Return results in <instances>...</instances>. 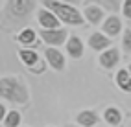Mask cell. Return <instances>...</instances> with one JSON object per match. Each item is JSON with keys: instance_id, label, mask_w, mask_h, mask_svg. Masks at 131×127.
<instances>
[{"instance_id": "obj_1", "label": "cell", "mask_w": 131, "mask_h": 127, "mask_svg": "<svg viewBox=\"0 0 131 127\" xmlns=\"http://www.w3.org/2000/svg\"><path fill=\"white\" fill-rule=\"evenodd\" d=\"M37 4L33 0H9L4 4V22L9 26H24L31 19Z\"/></svg>"}, {"instance_id": "obj_3", "label": "cell", "mask_w": 131, "mask_h": 127, "mask_svg": "<svg viewBox=\"0 0 131 127\" xmlns=\"http://www.w3.org/2000/svg\"><path fill=\"white\" fill-rule=\"evenodd\" d=\"M42 7L50 9L52 13L57 15V19L67 24V26H83L87 22L83 13H80V9H76L72 4H67V2H42Z\"/></svg>"}, {"instance_id": "obj_6", "label": "cell", "mask_w": 131, "mask_h": 127, "mask_svg": "<svg viewBox=\"0 0 131 127\" xmlns=\"http://www.w3.org/2000/svg\"><path fill=\"white\" fill-rule=\"evenodd\" d=\"M37 20L42 30H59L61 28V20L57 19V15L46 9V7H39L37 9Z\"/></svg>"}, {"instance_id": "obj_5", "label": "cell", "mask_w": 131, "mask_h": 127, "mask_svg": "<svg viewBox=\"0 0 131 127\" xmlns=\"http://www.w3.org/2000/svg\"><path fill=\"white\" fill-rule=\"evenodd\" d=\"M45 61L50 65V68H54L56 72H63L67 68V59L63 55L59 48H50L46 46L45 48Z\"/></svg>"}, {"instance_id": "obj_19", "label": "cell", "mask_w": 131, "mask_h": 127, "mask_svg": "<svg viewBox=\"0 0 131 127\" xmlns=\"http://www.w3.org/2000/svg\"><path fill=\"white\" fill-rule=\"evenodd\" d=\"M122 50L126 54H131V28L124 30V35H122Z\"/></svg>"}, {"instance_id": "obj_18", "label": "cell", "mask_w": 131, "mask_h": 127, "mask_svg": "<svg viewBox=\"0 0 131 127\" xmlns=\"http://www.w3.org/2000/svg\"><path fill=\"white\" fill-rule=\"evenodd\" d=\"M96 4H98L105 13H107V11H111V13H118V9L124 6V2H120V0H98Z\"/></svg>"}, {"instance_id": "obj_13", "label": "cell", "mask_w": 131, "mask_h": 127, "mask_svg": "<svg viewBox=\"0 0 131 127\" xmlns=\"http://www.w3.org/2000/svg\"><path fill=\"white\" fill-rule=\"evenodd\" d=\"M19 59H20V63L26 66V68H35V66L41 63V57L37 55L35 50H30V48H20L19 50Z\"/></svg>"}, {"instance_id": "obj_20", "label": "cell", "mask_w": 131, "mask_h": 127, "mask_svg": "<svg viewBox=\"0 0 131 127\" xmlns=\"http://www.w3.org/2000/svg\"><path fill=\"white\" fill-rule=\"evenodd\" d=\"M122 13L127 20H131V0H124V6H122Z\"/></svg>"}, {"instance_id": "obj_17", "label": "cell", "mask_w": 131, "mask_h": 127, "mask_svg": "<svg viewBox=\"0 0 131 127\" xmlns=\"http://www.w3.org/2000/svg\"><path fill=\"white\" fill-rule=\"evenodd\" d=\"M20 122H22V114L13 109V111L7 112V116H6V120L2 122V125L4 127H20Z\"/></svg>"}, {"instance_id": "obj_15", "label": "cell", "mask_w": 131, "mask_h": 127, "mask_svg": "<svg viewBox=\"0 0 131 127\" xmlns=\"http://www.w3.org/2000/svg\"><path fill=\"white\" fill-rule=\"evenodd\" d=\"M103 120L109 127H118L124 120V114L118 107H107L105 111H103Z\"/></svg>"}, {"instance_id": "obj_14", "label": "cell", "mask_w": 131, "mask_h": 127, "mask_svg": "<svg viewBox=\"0 0 131 127\" xmlns=\"http://www.w3.org/2000/svg\"><path fill=\"white\" fill-rule=\"evenodd\" d=\"M17 42H20L24 48L33 50V46H37V33L31 28H24L17 33Z\"/></svg>"}, {"instance_id": "obj_7", "label": "cell", "mask_w": 131, "mask_h": 127, "mask_svg": "<svg viewBox=\"0 0 131 127\" xmlns=\"http://www.w3.org/2000/svg\"><path fill=\"white\" fill-rule=\"evenodd\" d=\"M87 44H89L91 50H94V52H100L103 54L105 50L113 48L111 46V39L105 35V33H102V31H94L89 35V41H87Z\"/></svg>"}, {"instance_id": "obj_9", "label": "cell", "mask_w": 131, "mask_h": 127, "mask_svg": "<svg viewBox=\"0 0 131 127\" xmlns=\"http://www.w3.org/2000/svg\"><path fill=\"white\" fill-rule=\"evenodd\" d=\"M98 61H100V66H102V68L113 70V68L120 63V50H118V48H109V50H105L103 54H100Z\"/></svg>"}, {"instance_id": "obj_21", "label": "cell", "mask_w": 131, "mask_h": 127, "mask_svg": "<svg viewBox=\"0 0 131 127\" xmlns=\"http://www.w3.org/2000/svg\"><path fill=\"white\" fill-rule=\"evenodd\" d=\"M65 127H80V125H74V123H67Z\"/></svg>"}, {"instance_id": "obj_8", "label": "cell", "mask_w": 131, "mask_h": 127, "mask_svg": "<svg viewBox=\"0 0 131 127\" xmlns=\"http://www.w3.org/2000/svg\"><path fill=\"white\" fill-rule=\"evenodd\" d=\"M103 15H105V11H103L96 2H85L83 17H85V20L89 22V24H92V26H98V24L103 20Z\"/></svg>"}, {"instance_id": "obj_16", "label": "cell", "mask_w": 131, "mask_h": 127, "mask_svg": "<svg viewBox=\"0 0 131 127\" xmlns=\"http://www.w3.org/2000/svg\"><path fill=\"white\" fill-rule=\"evenodd\" d=\"M115 81H116V87L122 90V92H131V74L127 68H120L115 75Z\"/></svg>"}, {"instance_id": "obj_10", "label": "cell", "mask_w": 131, "mask_h": 127, "mask_svg": "<svg viewBox=\"0 0 131 127\" xmlns=\"http://www.w3.org/2000/svg\"><path fill=\"white\" fill-rule=\"evenodd\" d=\"M102 33H105V35L111 39V37H116L122 33V20L118 15H109L105 20L102 24Z\"/></svg>"}, {"instance_id": "obj_11", "label": "cell", "mask_w": 131, "mask_h": 127, "mask_svg": "<svg viewBox=\"0 0 131 127\" xmlns=\"http://www.w3.org/2000/svg\"><path fill=\"white\" fill-rule=\"evenodd\" d=\"M65 46H67L68 57H72V59H81L83 54H85V44H83V41L78 35H70Z\"/></svg>"}, {"instance_id": "obj_12", "label": "cell", "mask_w": 131, "mask_h": 127, "mask_svg": "<svg viewBox=\"0 0 131 127\" xmlns=\"http://www.w3.org/2000/svg\"><path fill=\"white\" fill-rule=\"evenodd\" d=\"M100 116L96 114V111H91V109H85V111H80L76 114V123L80 127H94L98 125Z\"/></svg>"}, {"instance_id": "obj_4", "label": "cell", "mask_w": 131, "mask_h": 127, "mask_svg": "<svg viewBox=\"0 0 131 127\" xmlns=\"http://www.w3.org/2000/svg\"><path fill=\"white\" fill-rule=\"evenodd\" d=\"M39 37H41L42 42H46V46L57 48L61 44H67V41L70 35H68L67 28H59V30H41Z\"/></svg>"}, {"instance_id": "obj_22", "label": "cell", "mask_w": 131, "mask_h": 127, "mask_svg": "<svg viewBox=\"0 0 131 127\" xmlns=\"http://www.w3.org/2000/svg\"><path fill=\"white\" fill-rule=\"evenodd\" d=\"M127 70H129V74H131V63H129V66H127Z\"/></svg>"}, {"instance_id": "obj_2", "label": "cell", "mask_w": 131, "mask_h": 127, "mask_svg": "<svg viewBox=\"0 0 131 127\" xmlns=\"http://www.w3.org/2000/svg\"><path fill=\"white\" fill-rule=\"evenodd\" d=\"M0 96L4 101L24 105L30 101V90L22 79L15 78V75H4L0 79Z\"/></svg>"}]
</instances>
